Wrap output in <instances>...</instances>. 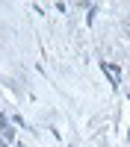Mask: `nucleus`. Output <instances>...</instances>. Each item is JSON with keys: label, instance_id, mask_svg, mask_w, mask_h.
<instances>
[{"label": "nucleus", "instance_id": "obj_1", "mask_svg": "<svg viewBox=\"0 0 130 147\" xmlns=\"http://www.w3.org/2000/svg\"><path fill=\"white\" fill-rule=\"evenodd\" d=\"M103 74L112 80V85H118V82H121V71H118L115 65H106V62H103Z\"/></svg>", "mask_w": 130, "mask_h": 147}, {"label": "nucleus", "instance_id": "obj_2", "mask_svg": "<svg viewBox=\"0 0 130 147\" xmlns=\"http://www.w3.org/2000/svg\"><path fill=\"white\" fill-rule=\"evenodd\" d=\"M3 127H9V124H6V118H3V115H0V129H3Z\"/></svg>", "mask_w": 130, "mask_h": 147}, {"label": "nucleus", "instance_id": "obj_3", "mask_svg": "<svg viewBox=\"0 0 130 147\" xmlns=\"http://www.w3.org/2000/svg\"><path fill=\"white\" fill-rule=\"evenodd\" d=\"M15 147H24V144H15Z\"/></svg>", "mask_w": 130, "mask_h": 147}, {"label": "nucleus", "instance_id": "obj_4", "mask_svg": "<svg viewBox=\"0 0 130 147\" xmlns=\"http://www.w3.org/2000/svg\"><path fill=\"white\" fill-rule=\"evenodd\" d=\"M127 141H130V136H127Z\"/></svg>", "mask_w": 130, "mask_h": 147}]
</instances>
